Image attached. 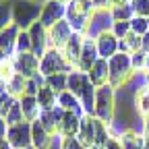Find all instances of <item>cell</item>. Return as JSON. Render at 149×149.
I'll return each instance as SVG.
<instances>
[{
  "mask_svg": "<svg viewBox=\"0 0 149 149\" xmlns=\"http://www.w3.org/2000/svg\"><path fill=\"white\" fill-rule=\"evenodd\" d=\"M93 13H95V6H93L91 0H70L66 4V17L64 19L68 21V25L72 27L74 33L85 35Z\"/></svg>",
  "mask_w": 149,
  "mask_h": 149,
  "instance_id": "obj_1",
  "label": "cell"
},
{
  "mask_svg": "<svg viewBox=\"0 0 149 149\" xmlns=\"http://www.w3.org/2000/svg\"><path fill=\"white\" fill-rule=\"evenodd\" d=\"M42 6L44 2L40 0H13V23L21 31H27L40 21Z\"/></svg>",
  "mask_w": 149,
  "mask_h": 149,
  "instance_id": "obj_2",
  "label": "cell"
},
{
  "mask_svg": "<svg viewBox=\"0 0 149 149\" xmlns=\"http://www.w3.org/2000/svg\"><path fill=\"white\" fill-rule=\"evenodd\" d=\"M93 118H97L104 124H112V122H114V118H116V89L112 85L97 87Z\"/></svg>",
  "mask_w": 149,
  "mask_h": 149,
  "instance_id": "obj_3",
  "label": "cell"
},
{
  "mask_svg": "<svg viewBox=\"0 0 149 149\" xmlns=\"http://www.w3.org/2000/svg\"><path fill=\"white\" fill-rule=\"evenodd\" d=\"M108 64H110V85L114 89L124 87L130 79L135 77L133 64H130V54L118 52L116 56H112V58L108 60Z\"/></svg>",
  "mask_w": 149,
  "mask_h": 149,
  "instance_id": "obj_4",
  "label": "cell"
},
{
  "mask_svg": "<svg viewBox=\"0 0 149 149\" xmlns=\"http://www.w3.org/2000/svg\"><path fill=\"white\" fill-rule=\"evenodd\" d=\"M74 66L64 58L62 50H56V48H50L42 58H40V72L44 77H52V74H58V72H72Z\"/></svg>",
  "mask_w": 149,
  "mask_h": 149,
  "instance_id": "obj_5",
  "label": "cell"
},
{
  "mask_svg": "<svg viewBox=\"0 0 149 149\" xmlns=\"http://www.w3.org/2000/svg\"><path fill=\"white\" fill-rule=\"evenodd\" d=\"M66 17V4L58 2V0H44V6H42V15H40V23L50 29L56 23L64 21Z\"/></svg>",
  "mask_w": 149,
  "mask_h": 149,
  "instance_id": "obj_6",
  "label": "cell"
},
{
  "mask_svg": "<svg viewBox=\"0 0 149 149\" xmlns=\"http://www.w3.org/2000/svg\"><path fill=\"white\" fill-rule=\"evenodd\" d=\"M112 25H114V17H112V8L106 10H95L89 21V27L85 31V37L89 40H95V37L104 31H112Z\"/></svg>",
  "mask_w": 149,
  "mask_h": 149,
  "instance_id": "obj_7",
  "label": "cell"
},
{
  "mask_svg": "<svg viewBox=\"0 0 149 149\" xmlns=\"http://www.w3.org/2000/svg\"><path fill=\"white\" fill-rule=\"evenodd\" d=\"M13 64L15 70L19 74H23L25 79H31L40 72V58L33 52H25V54H15L13 56Z\"/></svg>",
  "mask_w": 149,
  "mask_h": 149,
  "instance_id": "obj_8",
  "label": "cell"
},
{
  "mask_svg": "<svg viewBox=\"0 0 149 149\" xmlns=\"http://www.w3.org/2000/svg\"><path fill=\"white\" fill-rule=\"evenodd\" d=\"M6 141L13 145V149H27L31 147V122H21L8 126Z\"/></svg>",
  "mask_w": 149,
  "mask_h": 149,
  "instance_id": "obj_9",
  "label": "cell"
},
{
  "mask_svg": "<svg viewBox=\"0 0 149 149\" xmlns=\"http://www.w3.org/2000/svg\"><path fill=\"white\" fill-rule=\"evenodd\" d=\"M72 27L68 25V21L64 19V21L56 23L54 27L48 29V48H56V50H62L66 46V42L72 37Z\"/></svg>",
  "mask_w": 149,
  "mask_h": 149,
  "instance_id": "obj_10",
  "label": "cell"
},
{
  "mask_svg": "<svg viewBox=\"0 0 149 149\" xmlns=\"http://www.w3.org/2000/svg\"><path fill=\"white\" fill-rule=\"evenodd\" d=\"M95 46H97V52H100V58H104V60H110L112 56H116L120 52V40L112 31L100 33L95 37Z\"/></svg>",
  "mask_w": 149,
  "mask_h": 149,
  "instance_id": "obj_11",
  "label": "cell"
},
{
  "mask_svg": "<svg viewBox=\"0 0 149 149\" xmlns=\"http://www.w3.org/2000/svg\"><path fill=\"white\" fill-rule=\"evenodd\" d=\"M62 118H64V110L60 106H56L52 110H46L40 114V122L42 126L48 130V133L54 137V135H60V124H62Z\"/></svg>",
  "mask_w": 149,
  "mask_h": 149,
  "instance_id": "obj_12",
  "label": "cell"
},
{
  "mask_svg": "<svg viewBox=\"0 0 149 149\" xmlns=\"http://www.w3.org/2000/svg\"><path fill=\"white\" fill-rule=\"evenodd\" d=\"M29 35H31V44H33V54L37 56V58H42V56L50 50L48 48V29L37 21L35 25H31L29 29Z\"/></svg>",
  "mask_w": 149,
  "mask_h": 149,
  "instance_id": "obj_13",
  "label": "cell"
},
{
  "mask_svg": "<svg viewBox=\"0 0 149 149\" xmlns=\"http://www.w3.org/2000/svg\"><path fill=\"white\" fill-rule=\"evenodd\" d=\"M83 44H85V35L83 33H72V37L66 42V46L62 48L64 58L77 68L79 66V58H81V52H83Z\"/></svg>",
  "mask_w": 149,
  "mask_h": 149,
  "instance_id": "obj_14",
  "label": "cell"
},
{
  "mask_svg": "<svg viewBox=\"0 0 149 149\" xmlns=\"http://www.w3.org/2000/svg\"><path fill=\"white\" fill-rule=\"evenodd\" d=\"M100 60V52H97V46H95V40H89L85 37V44H83V52H81V58H79V70L83 72H89V68Z\"/></svg>",
  "mask_w": 149,
  "mask_h": 149,
  "instance_id": "obj_15",
  "label": "cell"
},
{
  "mask_svg": "<svg viewBox=\"0 0 149 149\" xmlns=\"http://www.w3.org/2000/svg\"><path fill=\"white\" fill-rule=\"evenodd\" d=\"M77 139L83 143L85 149H93V147H95V118H93V116L85 114L81 118V128H79Z\"/></svg>",
  "mask_w": 149,
  "mask_h": 149,
  "instance_id": "obj_16",
  "label": "cell"
},
{
  "mask_svg": "<svg viewBox=\"0 0 149 149\" xmlns=\"http://www.w3.org/2000/svg\"><path fill=\"white\" fill-rule=\"evenodd\" d=\"M19 33H21V29H19L15 23H10L6 29L0 31V50H2L8 58H13L15 56V48H17V37Z\"/></svg>",
  "mask_w": 149,
  "mask_h": 149,
  "instance_id": "obj_17",
  "label": "cell"
},
{
  "mask_svg": "<svg viewBox=\"0 0 149 149\" xmlns=\"http://www.w3.org/2000/svg\"><path fill=\"white\" fill-rule=\"evenodd\" d=\"M89 81L95 85V87H104V85H110V64L108 60L100 58L95 64L89 68Z\"/></svg>",
  "mask_w": 149,
  "mask_h": 149,
  "instance_id": "obj_18",
  "label": "cell"
},
{
  "mask_svg": "<svg viewBox=\"0 0 149 149\" xmlns=\"http://www.w3.org/2000/svg\"><path fill=\"white\" fill-rule=\"evenodd\" d=\"M52 141H54V137L42 126L40 120L31 122V147H35V149H50Z\"/></svg>",
  "mask_w": 149,
  "mask_h": 149,
  "instance_id": "obj_19",
  "label": "cell"
},
{
  "mask_svg": "<svg viewBox=\"0 0 149 149\" xmlns=\"http://www.w3.org/2000/svg\"><path fill=\"white\" fill-rule=\"evenodd\" d=\"M19 104H21L25 122H35V120H40L42 108H40V104H37V97H35V95H23V97H19Z\"/></svg>",
  "mask_w": 149,
  "mask_h": 149,
  "instance_id": "obj_20",
  "label": "cell"
},
{
  "mask_svg": "<svg viewBox=\"0 0 149 149\" xmlns=\"http://www.w3.org/2000/svg\"><path fill=\"white\" fill-rule=\"evenodd\" d=\"M81 118L83 116L74 114V112H64V118L60 124V137H77L81 128Z\"/></svg>",
  "mask_w": 149,
  "mask_h": 149,
  "instance_id": "obj_21",
  "label": "cell"
},
{
  "mask_svg": "<svg viewBox=\"0 0 149 149\" xmlns=\"http://www.w3.org/2000/svg\"><path fill=\"white\" fill-rule=\"evenodd\" d=\"M58 106L64 110V112H74V114L79 116H85V110H83V104L79 102L77 95H72V93L66 89L62 93H58Z\"/></svg>",
  "mask_w": 149,
  "mask_h": 149,
  "instance_id": "obj_22",
  "label": "cell"
},
{
  "mask_svg": "<svg viewBox=\"0 0 149 149\" xmlns=\"http://www.w3.org/2000/svg\"><path fill=\"white\" fill-rule=\"evenodd\" d=\"M133 106H135V112L141 116V118H149V85L145 87H139L135 91V97H133Z\"/></svg>",
  "mask_w": 149,
  "mask_h": 149,
  "instance_id": "obj_23",
  "label": "cell"
},
{
  "mask_svg": "<svg viewBox=\"0 0 149 149\" xmlns=\"http://www.w3.org/2000/svg\"><path fill=\"white\" fill-rule=\"evenodd\" d=\"M87 81H89V74H87V72H83V70H79V68H74L72 72H68V83H66V89L72 93V95H77V97H79Z\"/></svg>",
  "mask_w": 149,
  "mask_h": 149,
  "instance_id": "obj_24",
  "label": "cell"
},
{
  "mask_svg": "<svg viewBox=\"0 0 149 149\" xmlns=\"http://www.w3.org/2000/svg\"><path fill=\"white\" fill-rule=\"evenodd\" d=\"M35 97H37V104H40L42 112L52 110V108H56V106H58V93H56V91H52L48 85H46V87H42V89H40V93H37Z\"/></svg>",
  "mask_w": 149,
  "mask_h": 149,
  "instance_id": "obj_25",
  "label": "cell"
},
{
  "mask_svg": "<svg viewBox=\"0 0 149 149\" xmlns=\"http://www.w3.org/2000/svg\"><path fill=\"white\" fill-rule=\"evenodd\" d=\"M25 85H27V79L23 77V74H15V77L6 83V93H10V95L15 97V100H19V97H23L25 95Z\"/></svg>",
  "mask_w": 149,
  "mask_h": 149,
  "instance_id": "obj_26",
  "label": "cell"
},
{
  "mask_svg": "<svg viewBox=\"0 0 149 149\" xmlns=\"http://www.w3.org/2000/svg\"><path fill=\"white\" fill-rule=\"evenodd\" d=\"M141 50V35L130 31L124 40H120V52L122 54H135Z\"/></svg>",
  "mask_w": 149,
  "mask_h": 149,
  "instance_id": "obj_27",
  "label": "cell"
},
{
  "mask_svg": "<svg viewBox=\"0 0 149 149\" xmlns=\"http://www.w3.org/2000/svg\"><path fill=\"white\" fill-rule=\"evenodd\" d=\"M66 83H68V74L66 72H58V74H52V77L46 79V85L56 93L66 91Z\"/></svg>",
  "mask_w": 149,
  "mask_h": 149,
  "instance_id": "obj_28",
  "label": "cell"
},
{
  "mask_svg": "<svg viewBox=\"0 0 149 149\" xmlns=\"http://www.w3.org/2000/svg\"><path fill=\"white\" fill-rule=\"evenodd\" d=\"M147 62H149V54H147V52L139 50V52H135V54H130V64H133L135 74H139V72L143 74L145 68H147Z\"/></svg>",
  "mask_w": 149,
  "mask_h": 149,
  "instance_id": "obj_29",
  "label": "cell"
},
{
  "mask_svg": "<svg viewBox=\"0 0 149 149\" xmlns=\"http://www.w3.org/2000/svg\"><path fill=\"white\" fill-rule=\"evenodd\" d=\"M10 23H13V2L0 0V31L6 29Z\"/></svg>",
  "mask_w": 149,
  "mask_h": 149,
  "instance_id": "obj_30",
  "label": "cell"
},
{
  "mask_svg": "<svg viewBox=\"0 0 149 149\" xmlns=\"http://www.w3.org/2000/svg\"><path fill=\"white\" fill-rule=\"evenodd\" d=\"M112 17H114V21H130L135 17V8L130 2L122 4V6H114L112 8Z\"/></svg>",
  "mask_w": 149,
  "mask_h": 149,
  "instance_id": "obj_31",
  "label": "cell"
},
{
  "mask_svg": "<svg viewBox=\"0 0 149 149\" xmlns=\"http://www.w3.org/2000/svg\"><path fill=\"white\" fill-rule=\"evenodd\" d=\"M25 52H33V44H31L29 31H21V33H19V37H17L15 54H25Z\"/></svg>",
  "mask_w": 149,
  "mask_h": 149,
  "instance_id": "obj_32",
  "label": "cell"
},
{
  "mask_svg": "<svg viewBox=\"0 0 149 149\" xmlns=\"http://www.w3.org/2000/svg\"><path fill=\"white\" fill-rule=\"evenodd\" d=\"M6 124L8 126H15V124H21V122H25V118H23V110H21V104H19V100L13 104V108H10V112L6 114Z\"/></svg>",
  "mask_w": 149,
  "mask_h": 149,
  "instance_id": "obj_33",
  "label": "cell"
},
{
  "mask_svg": "<svg viewBox=\"0 0 149 149\" xmlns=\"http://www.w3.org/2000/svg\"><path fill=\"white\" fill-rule=\"evenodd\" d=\"M130 31L143 37V35L149 31V19H147V17H137V15H135L133 19H130Z\"/></svg>",
  "mask_w": 149,
  "mask_h": 149,
  "instance_id": "obj_34",
  "label": "cell"
},
{
  "mask_svg": "<svg viewBox=\"0 0 149 149\" xmlns=\"http://www.w3.org/2000/svg\"><path fill=\"white\" fill-rule=\"evenodd\" d=\"M110 141V133H108V124L100 122L95 118V147H106V143Z\"/></svg>",
  "mask_w": 149,
  "mask_h": 149,
  "instance_id": "obj_35",
  "label": "cell"
},
{
  "mask_svg": "<svg viewBox=\"0 0 149 149\" xmlns=\"http://www.w3.org/2000/svg\"><path fill=\"white\" fill-rule=\"evenodd\" d=\"M17 74V70H15V64H13V58H6L2 64H0V83L2 85H6L13 77Z\"/></svg>",
  "mask_w": 149,
  "mask_h": 149,
  "instance_id": "obj_36",
  "label": "cell"
},
{
  "mask_svg": "<svg viewBox=\"0 0 149 149\" xmlns=\"http://www.w3.org/2000/svg\"><path fill=\"white\" fill-rule=\"evenodd\" d=\"M112 33H114L118 40H124V37L130 33V21H114V25H112Z\"/></svg>",
  "mask_w": 149,
  "mask_h": 149,
  "instance_id": "obj_37",
  "label": "cell"
},
{
  "mask_svg": "<svg viewBox=\"0 0 149 149\" xmlns=\"http://www.w3.org/2000/svg\"><path fill=\"white\" fill-rule=\"evenodd\" d=\"M137 17H147L149 19V0H130Z\"/></svg>",
  "mask_w": 149,
  "mask_h": 149,
  "instance_id": "obj_38",
  "label": "cell"
},
{
  "mask_svg": "<svg viewBox=\"0 0 149 149\" xmlns=\"http://www.w3.org/2000/svg\"><path fill=\"white\" fill-rule=\"evenodd\" d=\"M15 102H17V100L10 95V93H4V95L0 97V116H2V118H6V114L10 112V108H13Z\"/></svg>",
  "mask_w": 149,
  "mask_h": 149,
  "instance_id": "obj_39",
  "label": "cell"
},
{
  "mask_svg": "<svg viewBox=\"0 0 149 149\" xmlns=\"http://www.w3.org/2000/svg\"><path fill=\"white\" fill-rule=\"evenodd\" d=\"M60 149H85V147H83V143L77 137H62Z\"/></svg>",
  "mask_w": 149,
  "mask_h": 149,
  "instance_id": "obj_40",
  "label": "cell"
},
{
  "mask_svg": "<svg viewBox=\"0 0 149 149\" xmlns=\"http://www.w3.org/2000/svg\"><path fill=\"white\" fill-rule=\"evenodd\" d=\"M93 6H95V10H106V8H112L110 6V0H91Z\"/></svg>",
  "mask_w": 149,
  "mask_h": 149,
  "instance_id": "obj_41",
  "label": "cell"
},
{
  "mask_svg": "<svg viewBox=\"0 0 149 149\" xmlns=\"http://www.w3.org/2000/svg\"><path fill=\"white\" fill-rule=\"evenodd\" d=\"M106 149H122L120 139H110V141L106 143Z\"/></svg>",
  "mask_w": 149,
  "mask_h": 149,
  "instance_id": "obj_42",
  "label": "cell"
},
{
  "mask_svg": "<svg viewBox=\"0 0 149 149\" xmlns=\"http://www.w3.org/2000/svg\"><path fill=\"white\" fill-rule=\"evenodd\" d=\"M6 133H8V124H6V120L2 116H0V139H4Z\"/></svg>",
  "mask_w": 149,
  "mask_h": 149,
  "instance_id": "obj_43",
  "label": "cell"
},
{
  "mask_svg": "<svg viewBox=\"0 0 149 149\" xmlns=\"http://www.w3.org/2000/svg\"><path fill=\"white\" fill-rule=\"evenodd\" d=\"M141 50L149 54V31H147V33H145V35L141 37Z\"/></svg>",
  "mask_w": 149,
  "mask_h": 149,
  "instance_id": "obj_44",
  "label": "cell"
},
{
  "mask_svg": "<svg viewBox=\"0 0 149 149\" xmlns=\"http://www.w3.org/2000/svg\"><path fill=\"white\" fill-rule=\"evenodd\" d=\"M143 139H145V149H149V118L145 120V130H143Z\"/></svg>",
  "mask_w": 149,
  "mask_h": 149,
  "instance_id": "obj_45",
  "label": "cell"
},
{
  "mask_svg": "<svg viewBox=\"0 0 149 149\" xmlns=\"http://www.w3.org/2000/svg\"><path fill=\"white\" fill-rule=\"evenodd\" d=\"M130 0H110V6L114 8V6H122V4H128Z\"/></svg>",
  "mask_w": 149,
  "mask_h": 149,
  "instance_id": "obj_46",
  "label": "cell"
},
{
  "mask_svg": "<svg viewBox=\"0 0 149 149\" xmlns=\"http://www.w3.org/2000/svg\"><path fill=\"white\" fill-rule=\"evenodd\" d=\"M0 149H13V145L6 141V137H4V139H0Z\"/></svg>",
  "mask_w": 149,
  "mask_h": 149,
  "instance_id": "obj_47",
  "label": "cell"
},
{
  "mask_svg": "<svg viewBox=\"0 0 149 149\" xmlns=\"http://www.w3.org/2000/svg\"><path fill=\"white\" fill-rule=\"evenodd\" d=\"M6 58H8V56H6V54H4V52H2V50H0V64H2V62H4V60H6Z\"/></svg>",
  "mask_w": 149,
  "mask_h": 149,
  "instance_id": "obj_48",
  "label": "cell"
},
{
  "mask_svg": "<svg viewBox=\"0 0 149 149\" xmlns=\"http://www.w3.org/2000/svg\"><path fill=\"white\" fill-rule=\"evenodd\" d=\"M4 93H6V85H2V83H0V97H2Z\"/></svg>",
  "mask_w": 149,
  "mask_h": 149,
  "instance_id": "obj_49",
  "label": "cell"
},
{
  "mask_svg": "<svg viewBox=\"0 0 149 149\" xmlns=\"http://www.w3.org/2000/svg\"><path fill=\"white\" fill-rule=\"evenodd\" d=\"M58 2H64V4H68V2H70V0H58Z\"/></svg>",
  "mask_w": 149,
  "mask_h": 149,
  "instance_id": "obj_50",
  "label": "cell"
},
{
  "mask_svg": "<svg viewBox=\"0 0 149 149\" xmlns=\"http://www.w3.org/2000/svg\"><path fill=\"white\" fill-rule=\"evenodd\" d=\"M93 149H106V147H93Z\"/></svg>",
  "mask_w": 149,
  "mask_h": 149,
  "instance_id": "obj_51",
  "label": "cell"
}]
</instances>
